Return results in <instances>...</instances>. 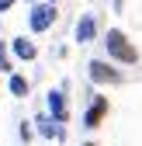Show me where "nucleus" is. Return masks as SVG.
Segmentation results:
<instances>
[{
    "label": "nucleus",
    "mask_w": 142,
    "mask_h": 146,
    "mask_svg": "<svg viewBox=\"0 0 142 146\" xmlns=\"http://www.w3.org/2000/svg\"><path fill=\"white\" fill-rule=\"evenodd\" d=\"M104 49H108L111 59L125 63V66H135V63H139V52H135V45L128 42V35L121 31V28H111L108 35H104Z\"/></svg>",
    "instance_id": "nucleus-1"
},
{
    "label": "nucleus",
    "mask_w": 142,
    "mask_h": 146,
    "mask_svg": "<svg viewBox=\"0 0 142 146\" xmlns=\"http://www.w3.org/2000/svg\"><path fill=\"white\" fill-rule=\"evenodd\" d=\"M56 17H59L56 4H49V0H45V4H38V0H35L31 11H28V28L42 35V31H49L52 25H56Z\"/></svg>",
    "instance_id": "nucleus-2"
},
{
    "label": "nucleus",
    "mask_w": 142,
    "mask_h": 146,
    "mask_svg": "<svg viewBox=\"0 0 142 146\" xmlns=\"http://www.w3.org/2000/svg\"><path fill=\"white\" fill-rule=\"evenodd\" d=\"M87 73H90L94 84H121V73L111 63H104V59H94L90 66H87Z\"/></svg>",
    "instance_id": "nucleus-3"
},
{
    "label": "nucleus",
    "mask_w": 142,
    "mask_h": 146,
    "mask_svg": "<svg viewBox=\"0 0 142 146\" xmlns=\"http://www.w3.org/2000/svg\"><path fill=\"white\" fill-rule=\"evenodd\" d=\"M97 31H101L97 17H94V14H83L80 21H76V42H80V45H90V42L97 38Z\"/></svg>",
    "instance_id": "nucleus-4"
},
{
    "label": "nucleus",
    "mask_w": 142,
    "mask_h": 146,
    "mask_svg": "<svg viewBox=\"0 0 142 146\" xmlns=\"http://www.w3.org/2000/svg\"><path fill=\"white\" fill-rule=\"evenodd\" d=\"M49 118H56V122H66V118H69V104H66L62 87L49 90Z\"/></svg>",
    "instance_id": "nucleus-5"
},
{
    "label": "nucleus",
    "mask_w": 142,
    "mask_h": 146,
    "mask_svg": "<svg viewBox=\"0 0 142 146\" xmlns=\"http://www.w3.org/2000/svg\"><path fill=\"white\" fill-rule=\"evenodd\" d=\"M35 125H38V136L66 139V122H56V118H49V115H38V118H35Z\"/></svg>",
    "instance_id": "nucleus-6"
},
{
    "label": "nucleus",
    "mask_w": 142,
    "mask_h": 146,
    "mask_svg": "<svg viewBox=\"0 0 142 146\" xmlns=\"http://www.w3.org/2000/svg\"><path fill=\"white\" fill-rule=\"evenodd\" d=\"M11 49H14V56H17V59H24V63H31L35 56H38V45H35L28 35H17V38H11Z\"/></svg>",
    "instance_id": "nucleus-7"
},
{
    "label": "nucleus",
    "mask_w": 142,
    "mask_h": 146,
    "mask_svg": "<svg viewBox=\"0 0 142 146\" xmlns=\"http://www.w3.org/2000/svg\"><path fill=\"white\" fill-rule=\"evenodd\" d=\"M104 115H108V101H104V98H97V101L83 111V129H97V125L104 122Z\"/></svg>",
    "instance_id": "nucleus-8"
},
{
    "label": "nucleus",
    "mask_w": 142,
    "mask_h": 146,
    "mask_svg": "<svg viewBox=\"0 0 142 146\" xmlns=\"http://www.w3.org/2000/svg\"><path fill=\"white\" fill-rule=\"evenodd\" d=\"M11 90H14L17 98H24V94H28V80L17 77V73H11Z\"/></svg>",
    "instance_id": "nucleus-9"
},
{
    "label": "nucleus",
    "mask_w": 142,
    "mask_h": 146,
    "mask_svg": "<svg viewBox=\"0 0 142 146\" xmlns=\"http://www.w3.org/2000/svg\"><path fill=\"white\" fill-rule=\"evenodd\" d=\"M0 73H14L11 56H7V42H0Z\"/></svg>",
    "instance_id": "nucleus-10"
},
{
    "label": "nucleus",
    "mask_w": 142,
    "mask_h": 146,
    "mask_svg": "<svg viewBox=\"0 0 142 146\" xmlns=\"http://www.w3.org/2000/svg\"><path fill=\"white\" fill-rule=\"evenodd\" d=\"M21 139H24V143L31 139V125H28V122H21Z\"/></svg>",
    "instance_id": "nucleus-11"
},
{
    "label": "nucleus",
    "mask_w": 142,
    "mask_h": 146,
    "mask_svg": "<svg viewBox=\"0 0 142 146\" xmlns=\"http://www.w3.org/2000/svg\"><path fill=\"white\" fill-rule=\"evenodd\" d=\"M14 4H17V0H0V14H7V11H11Z\"/></svg>",
    "instance_id": "nucleus-12"
},
{
    "label": "nucleus",
    "mask_w": 142,
    "mask_h": 146,
    "mask_svg": "<svg viewBox=\"0 0 142 146\" xmlns=\"http://www.w3.org/2000/svg\"><path fill=\"white\" fill-rule=\"evenodd\" d=\"M49 4H59V0H49Z\"/></svg>",
    "instance_id": "nucleus-13"
},
{
    "label": "nucleus",
    "mask_w": 142,
    "mask_h": 146,
    "mask_svg": "<svg viewBox=\"0 0 142 146\" xmlns=\"http://www.w3.org/2000/svg\"><path fill=\"white\" fill-rule=\"evenodd\" d=\"M83 146H94V143H83Z\"/></svg>",
    "instance_id": "nucleus-14"
},
{
    "label": "nucleus",
    "mask_w": 142,
    "mask_h": 146,
    "mask_svg": "<svg viewBox=\"0 0 142 146\" xmlns=\"http://www.w3.org/2000/svg\"><path fill=\"white\" fill-rule=\"evenodd\" d=\"M31 4H35V0H31Z\"/></svg>",
    "instance_id": "nucleus-15"
}]
</instances>
